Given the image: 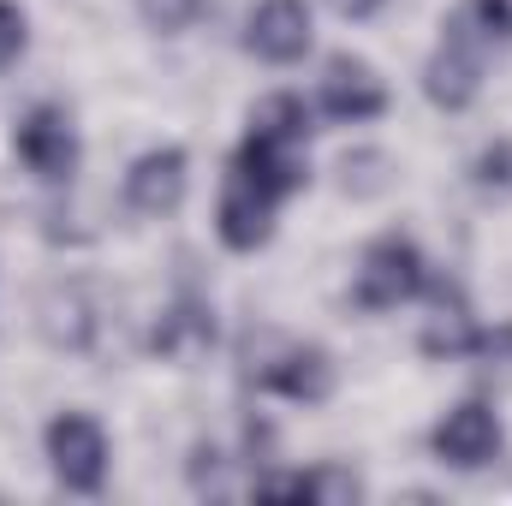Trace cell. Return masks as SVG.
Instances as JSON below:
<instances>
[{
    "mask_svg": "<svg viewBox=\"0 0 512 506\" xmlns=\"http://www.w3.org/2000/svg\"><path fill=\"white\" fill-rule=\"evenodd\" d=\"M274 215H280V197H268L262 185H251L245 173L227 167V185H221V209H215V233L221 245L239 256L262 251L274 239Z\"/></svg>",
    "mask_w": 512,
    "mask_h": 506,
    "instance_id": "8fae6325",
    "label": "cell"
},
{
    "mask_svg": "<svg viewBox=\"0 0 512 506\" xmlns=\"http://www.w3.org/2000/svg\"><path fill=\"white\" fill-rule=\"evenodd\" d=\"M191 191V155L179 143L143 149L126 167V209L131 215H173Z\"/></svg>",
    "mask_w": 512,
    "mask_h": 506,
    "instance_id": "9c48e42d",
    "label": "cell"
},
{
    "mask_svg": "<svg viewBox=\"0 0 512 506\" xmlns=\"http://www.w3.org/2000/svg\"><path fill=\"white\" fill-rule=\"evenodd\" d=\"M233 173H245L251 185H262L268 197H298L304 191V179H310V161H304V149L298 143H274V137H256L245 131V143H239V155H233Z\"/></svg>",
    "mask_w": 512,
    "mask_h": 506,
    "instance_id": "7c38bea8",
    "label": "cell"
},
{
    "mask_svg": "<svg viewBox=\"0 0 512 506\" xmlns=\"http://www.w3.org/2000/svg\"><path fill=\"white\" fill-rule=\"evenodd\" d=\"M137 12H143V24L155 36H185L209 12V0H137Z\"/></svg>",
    "mask_w": 512,
    "mask_h": 506,
    "instance_id": "2e32d148",
    "label": "cell"
},
{
    "mask_svg": "<svg viewBox=\"0 0 512 506\" xmlns=\"http://www.w3.org/2000/svg\"><path fill=\"white\" fill-rule=\"evenodd\" d=\"M239 376L245 387L268 393V399H292V405H322L334 393V358L316 346V340H292V334H274V328H256L245 334V352H239Z\"/></svg>",
    "mask_w": 512,
    "mask_h": 506,
    "instance_id": "6da1fadb",
    "label": "cell"
},
{
    "mask_svg": "<svg viewBox=\"0 0 512 506\" xmlns=\"http://www.w3.org/2000/svg\"><path fill=\"white\" fill-rule=\"evenodd\" d=\"M203 346H215V310H209L197 292H185V298L167 304V316L155 322L149 352H155V358H197Z\"/></svg>",
    "mask_w": 512,
    "mask_h": 506,
    "instance_id": "4fadbf2b",
    "label": "cell"
},
{
    "mask_svg": "<svg viewBox=\"0 0 512 506\" xmlns=\"http://www.w3.org/2000/svg\"><path fill=\"white\" fill-rule=\"evenodd\" d=\"M251 131L256 137H274V143H310V108H304V96H262L251 108Z\"/></svg>",
    "mask_w": 512,
    "mask_h": 506,
    "instance_id": "5bb4252c",
    "label": "cell"
},
{
    "mask_svg": "<svg viewBox=\"0 0 512 506\" xmlns=\"http://www.w3.org/2000/svg\"><path fill=\"white\" fill-rule=\"evenodd\" d=\"M42 453H48V471L66 495H102L108 489L114 447H108V429L90 411H60L42 429Z\"/></svg>",
    "mask_w": 512,
    "mask_h": 506,
    "instance_id": "277c9868",
    "label": "cell"
},
{
    "mask_svg": "<svg viewBox=\"0 0 512 506\" xmlns=\"http://www.w3.org/2000/svg\"><path fill=\"white\" fill-rule=\"evenodd\" d=\"M471 185H477L483 197H495V203H512V137H495V143L477 149Z\"/></svg>",
    "mask_w": 512,
    "mask_h": 506,
    "instance_id": "9a60e30c",
    "label": "cell"
},
{
    "mask_svg": "<svg viewBox=\"0 0 512 506\" xmlns=\"http://www.w3.org/2000/svg\"><path fill=\"white\" fill-rule=\"evenodd\" d=\"M423 304H429V316H423L417 346H423L429 358H441V364H465V358H471V346H477V334H483V322L471 316L465 286L435 274V280H429V292H423Z\"/></svg>",
    "mask_w": 512,
    "mask_h": 506,
    "instance_id": "ba28073f",
    "label": "cell"
},
{
    "mask_svg": "<svg viewBox=\"0 0 512 506\" xmlns=\"http://www.w3.org/2000/svg\"><path fill=\"white\" fill-rule=\"evenodd\" d=\"M507 447V429H501V411L483 405V399H465L453 405L435 429H429V453L447 465V471H489Z\"/></svg>",
    "mask_w": 512,
    "mask_h": 506,
    "instance_id": "8992f818",
    "label": "cell"
},
{
    "mask_svg": "<svg viewBox=\"0 0 512 506\" xmlns=\"http://www.w3.org/2000/svg\"><path fill=\"white\" fill-rule=\"evenodd\" d=\"M310 42H316V24L304 0H256L245 18V48L268 66H298Z\"/></svg>",
    "mask_w": 512,
    "mask_h": 506,
    "instance_id": "30bf717a",
    "label": "cell"
},
{
    "mask_svg": "<svg viewBox=\"0 0 512 506\" xmlns=\"http://www.w3.org/2000/svg\"><path fill=\"white\" fill-rule=\"evenodd\" d=\"M495 42L483 36V24L471 18V6L459 0L441 24V42L435 54L423 60V96L441 108V114H465L477 96H483V66H489Z\"/></svg>",
    "mask_w": 512,
    "mask_h": 506,
    "instance_id": "7a4b0ae2",
    "label": "cell"
},
{
    "mask_svg": "<svg viewBox=\"0 0 512 506\" xmlns=\"http://www.w3.org/2000/svg\"><path fill=\"white\" fill-rule=\"evenodd\" d=\"M382 6H387V0H334V12H340V18H352V24H364V18H376Z\"/></svg>",
    "mask_w": 512,
    "mask_h": 506,
    "instance_id": "d6986e66",
    "label": "cell"
},
{
    "mask_svg": "<svg viewBox=\"0 0 512 506\" xmlns=\"http://www.w3.org/2000/svg\"><path fill=\"white\" fill-rule=\"evenodd\" d=\"M322 114L334 126H370L387 114V84L382 72L358 54H334L322 66Z\"/></svg>",
    "mask_w": 512,
    "mask_h": 506,
    "instance_id": "52a82bcc",
    "label": "cell"
},
{
    "mask_svg": "<svg viewBox=\"0 0 512 506\" xmlns=\"http://www.w3.org/2000/svg\"><path fill=\"white\" fill-rule=\"evenodd\" d=\"M465 364H477L483 376H495V381H512V322H495V328H483Z\"/></svg>",
    "mask_w": 512,
    "mask_h": 506,
    "instance_id": "e0dca14e",
    "label": "cell"
},
{
    "mask_svg": "<svg viewBox=\"0 0 512 506\" xmlns=\"http://www.w3.org/2000/svg\"><path fill=\"white\" fill-rule=\"evenodd\" d=\"M12 155L42 179V185H66L84 161V143H78V126L60 102H36L18 126H12Z\"/></svg>",
    "mask_w": 512,
    "mask_h": 506,
    "instance_id": "5b68a950",
    "label": "cell"
},
{
    "mask_svg": "<svg viewBox=\"0 0 512 506\" xmlns=\"http://www.w3.org/2000/svg\"><path fill=\"white\" fill-rule=\"evenodd\" d=\"M429 280H435L429 256L417 251L405 233H382V239L364 245L358 268H352V304L364 316H387L399 304H417L429 292Z\"/></svg>",
    "mask_w": 512,
    "mask_h": 506,
    "instance_id": "3957f363",
    "label": "cell"
},
{
    "mask_svg": "<svg viewBox=\"0 0 512 506\" xmlns=\"http://www.w3.org/2000/svg\"><path fill=\"white\" fill-rule=\"evenodd\" d=\"M30 48V18L18 0H0V72H12Z\"/></svg>",
    "mask_w": 512,
    "mask_h": 506,
    "instance_id": "ac0fdd59",
    "label": "cell"
}]
</instances>
